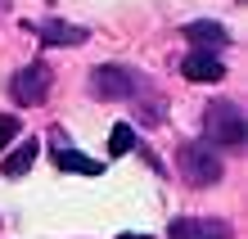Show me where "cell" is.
Masks as SVG:
<instances>
[{
	"label": "cell",
	"instance_id": "8fae6325",
	"mask_svg": "<svg viewBox=\"0 0 248 239\" xmlns=\"http://www.w3.org/2000/svg\"><path fill=\"white\" fill-rule=\"evenodd\" d=\"M131 144H136V131H131V122H118L108 136V149L113 154H131Z\"/></svg>",
	"mask_w": 248,
	"mask_h": 239
},
{
	"label": "cell",
	"instance_id": "7a4b0ae2",
	"mask_svg": "<svg viewBox=\"0 0 248 239\" xmlns=\"http://www.w3.org/2000/svg\"><path fill=\"white\" fill-rule=\"evenodd\" d=\"M176 162H181V176L189 185H199V190L221 181V154H217L212 144H181Z\"/></svg>",
	"mask_w": 248,
	"mask_h": 239
},
{
	"label": "cell",
	"instance_id": "52a82bcc",
	"mask_svg": "<svg viewBox=\"0 0 248 239\" xmlns=\"http://www.w3.org/2000/svg\"><path fill=\"white\" fill-rule=\"evenodd\" d=\"M36 32H41L46 46H81V41H86V27H72V23H59V18L41 23Z\"/></svg>",
	"mask_w": 248,
	"mask_h": 239
},
{
	"label": "cell",
	"instance_id": "ba28073f",
	"mask_svg": "<svg viewBox=\"0 0 248 239\" xmlns=\"http://www.w3.org/2000/svg\"><path fill=\"white\" fill-rule=\"evenodd\" d=\"M54 162H59L63 172H81V176H99V172H104V162L86 158V154H77V149H68V144L54 149Z\"/></svg>",
	"mask_w": 248,
	"mask_h": 239
},
{
	"label": "cell",
	"instance_id": "8992f818",
	"mask_svg": "<svg viewBox=\"0 0 248 239\" xmlns=\"http://www.w3.org/2000/svg\"><path fill=\"white\" fill-rule=\"evenodd\" d=\"M181 72H185L189 81H221V77H226L221 59H217L212 50H189L185 64H181Z\"/></svg>",
	"mask_w": 248,
	"mask_h": 239
},
{
	"label": "cell",
	"instance_id": "6da1fadb",
	"mask_svg": "<svg viewBox=\"0 0 248 239\" xmlns=\"http://www.w3.org/2000/svg\"><path fill=\"white\" fill-rule=\"evenodd\" d=\"M203 127H208V144H221V149H244V140H248L244 109H239V104H230V99L208 104V113H203Z\"/></svg>",
	"mask_w": 248,
	"mask_h": 239
},
{
	"label": "cell",
	"instance_id": "3957f363",
	"mask_svg": "<svg viewBox=\"0 0 248 239\" xmlns=\"http://www.w3.org/2000/svg\"><path fill=\"white\" fill-rule=\"evenodd\" d=\"M136 91H140V77L122 64H99L91 72V95H99V99H126Z\"/></svg>",
	"mask_w": 248,
	"mask_h": 239
},
{
	"label": "cell",
	"instance_id": "277c9868",
	"mask_svg": "<svg viewBox=\"0 0 248 239\" xmlns=\"http://www.w3.org/2000/svg\"><path fill=\"white\" fill-rule=\"evenodd\" d=\"M9 95H14V104H41L50 95V68L46 64H27V68H18L14 72V81H9Z\"/></svg>",
	"mask_w": 248,
	"mask_h": 239
},
{
	"label": "cell",
	"instance_id": "5b68a950",
	"mask_svg": "<svg viewBox=\"0 0 248 239\" xmlns=\"http://www.w3.org/2000/svg\"><path fill=\"white\" fill-rule=\"evenodd\" d=\"M167 239H235V235L217 217H176L167 226Z\"/></svg>",
	"mask_w": 248,
	"mask_h": 239
},
{
	"label": "cell",
	"instance_id": "7c38bea8",
	"mask_svg": "<svg viewBox=\"0 0 248 239\" xmlns=\"http://www.w3.org/2000/svg\"><path fill=\"white\" fill-rule=\"evenodd\" d=\"M14 136H18V117H9V113H0V149H5Z\"/></svg>",
	"mask_w": 248,
	"mask_h": 239
},
{
	"label": "cell",
	"instance_id": "30bf717a",
	"mask_svg": "<svg viewBox=\"0 0 248 239\" xmlns=\"http://www.w3.org/2000/svg\"><path fill=\"white\" fill-rule=\"evenodd\" d=\"M32 162H36V140H27V144H18V149L5 158V176H23Z\"/></svg>",
	"mask_w": 248,
	"mask_h": 239
},
{
	"label": "cell",
	"instance_id": "9c48e42d",
	"mask_svg": "<svg viewBox=\"0 0 248 239\" xmlns=\"http://www.w3.org/2000/svg\"><path fill=\"white\" fill-rule=\"evenodd\" d=\"M185 36L194 41L199 50H208V46H226V41H230L221 23H189V27H185Z\"/></svg>",
	"mask_w": 248,
	"mask_h": 239
}]
</instances>
